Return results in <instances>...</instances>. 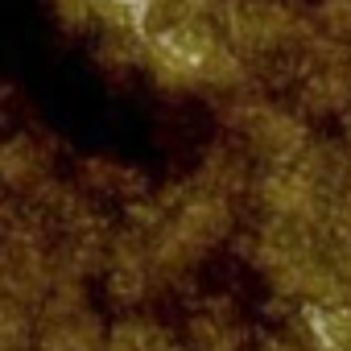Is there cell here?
<instances>
[{
    "label": "cell",
    "instance_id": "8",
    "mask_svg": "<svg viewBox=\"0 0 351 351\" xmlns=\"http://www.w3.org/2000/svg\"><path fill=\"white\" fill-rule=\"evenodd\" d=\"M339 124H343V145H347V153H351V112L339 116Z\"/></svg>",
    "mask_w": 351,
    "mask_h": 351
},
{
    "label": "cell",
    "instance_id": "1",
    "mask_svg": "<svg viewBox=\"0 0 351 351\" xmlns=\"http://www.w3.org/2000/svg\"><path fill=\"white\" fill-rule=\"evenodd\" d=\"M223 112H228V128L236 132V145L256 161V169L298 161L314 145L310 116L298 108H285L277 99L244 91V95L228 99Z\"/></svg>",
    "mask_w": 351,
    "mask_h": 351
},
{
    "label": "cell",
    "instance_id": "6",
    "mask_svg": "<svg viewBox=\"0 0 351 351\" xmlns=\"http://www.w3.org/2000/svg\"><path fill=\"white\" fill-rule=\"evenodd\" d=\"M173 347H178V339H173L161 322H153L145 314H128V318L108 326L99 351H173Z\"/></svg>",
    "mask_w": 351,
    "mask_h": 351
},
{
    "label": "cell",
    "instance_id": "9",
    "mask_svg": "<svg viewBox=\"0 0 351 351\" xmlns=\"http://www.w3.org/2000/svg\"><path fill=\"white\" fill-rule=\"evenodd\" d=\"M21 351H38V347H34V343H29V347H21Z\"/></svg>",
    "mask_w": 351,
    "mask_h": 351
},
{
    "label": "cell",
    "instance_id": "4",
    "mask_svg": "<svg viewBox=\"0 0 351 351\" xmlns=\"http://www.w3.org/2000/svg\"><path fill=\"white\" fill-rule=\"evenodd\" d=\"M54 178H58V169H54L50 141L25 128L0 132V199L34 203Z\"/></svg>",
    "mask_w": 351,
    "mask_h": 351
},
{
    "label": "cell",
    "instance_id": "7",
    "mask_svg": "<svg viewBox=\"0 0 351 351\" xmlns=\"http://www.w3.org/2000/svg\"><path fill=\"white\" fill-rule=\"evenodd\" d=\"M54 5V17L62 29L71 34H87V29H108V9H112V0H50Z\"/></svg>",
    "mask_w": 351,
    "mask_h": 351
},
{
    "label": "cell",
    "instance_id": "2",
    "mask_svg": "<svg viewBox=\"0 0 351 351\" xmlns=\"http://www.w3.org/2000/svg\"><path fill=\"white\" fill-rule=\"evenodd\" d=\"M99 281H104L108 298H112L116 306H128V310L153 302V298L169 285L165 273L157 269L149 244H145L128 223L112 232L108 252H104V265H99Z\"/></svg>",
    "mask_w": 351,
    "mask_h": 351
},
{
    "label": "cell",
    "instance_id": "3",
    "mask_svg": "<svg viewBox=\"0 0 351 351\" xmlns=\"http://www.w3.org/2000/svg\"><path fill=\"white\" fill-rule=\"evenodd\" d=\"M108 322L87 306V293H58L34 314V347L38 351H99Z\"/></svg>",
    "mask_w": 351,
    "mask_h": 351
},
{
    "label": "cell",
    "instance_id": "5",
    "mask_svg": "<svg viewBox=\"0 0 351 351\" xmlns=\"http://www.w3.org/2000/svg\"><path fill=\"white\" fill-rule=\"evenodd\" d=\"M79 173H83L79 191L87 199H120L128 207V203H136L149 191V182L141 178V173L128 161H116V157H91V161H83Z\"/></svg>",
    "mask_w": 351,
    "mask_h": 351
}]
</instances>
